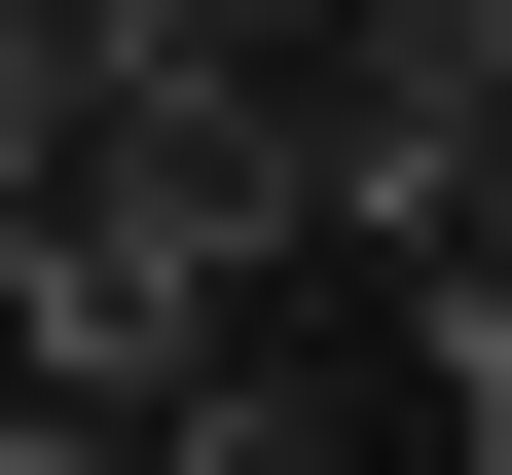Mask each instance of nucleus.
<instances>
[{
  "instance_id": "obj_1",
  "label": "nucleus",
  "mask_w": 512,
  "mask_h": 475,
  "mask_svg": "<svg viewBox=\"0 0 512 475\" xmlns=\"http://www.w3.org/2000/svg\"><path fill=\"white\" fill-rule=\"evenodd\" d=\"M147 475H366V402H330V366H293V329H220V366H183V402H147Z\"/></svg>"
}]
</instances>
